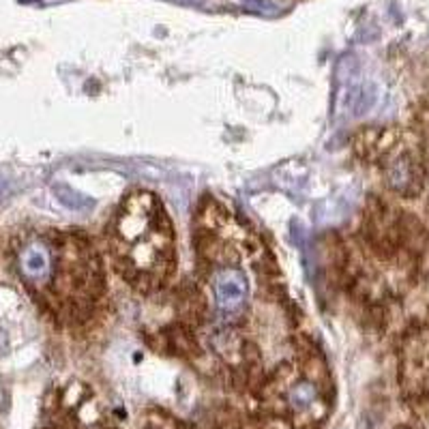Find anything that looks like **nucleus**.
<instances>
[{
  "label": "nucleus",
  "instance_id": "nucleus-1",
  "mask_svg": "<svg viewBox=\"0 0 429 429\" xmlns=\"http://www.w3.org/2000/svg\"><path fill=\"white\" fill-rule=\"evenodd\" d=\"M110 245L123 277L144 292L161 285L176 262L170 219L149 191H135L121 204Z\"/></svg>",
  "mask_w": 429,
  "mask_h": 429
},
{
  "label": "nucleus",
  "instance_id": "nucleus-2",
  "mask_svg": "<svg viewBox=\"0 0 429 429\" xmlns=\"http://www.w3.org/2000/svg\"><path fill=\"white\" fill-rule=\"evenodd\" d=\"M211 290L217 311V320L236 324L245 313L247 303V275L236 264H219L211 273Z\"/></svg>",
  "mask_w": 429,
  "mask_h": 429
},
{
  "label": "nucleus",
  "instance_id": "nucleus-3",
  "mask_svg": "<svg viewBox=\"0 0 429 429\" xmlns=\"http://www.w3.org/2000/svg\"><path fill=\"white\" fill-rule=\"evenodd\" d=\"M17 269L31 288H47L54 281L56 271V245L41 239L24 245L17 257Z\"/></svg>",
  "mask_w": 429,
  "mask_h": 429
},
{
  "label": "nucleus",
  "instance_id": "nucleus-4",
  "mask_svg": "<svg viewBox=\"0 0 429 429\" xmlns=\"http://www.w3.org/2000/svg\"><path fill=\"white\" fill-rule=\"evenodd\" d=\"M283 402L288 406V410L292 414H313L316 408H322V399H320V391L311 380L303 378V376H292L288 380H283Z\"/></svg>",
  "mask_w": 429,
  "mask_h": 429
},
{
  "label": "nucleus",
  "instance_id": "nucleus-5",
  "mask_svg": "<svg viewBox=\"0 0 429 429\" xmlns=\"http://www.w3.org/2000/svg\"><path fill=\"white\" fill-rule=\"evenodd\" d=\"M54 191H56V195H59L61 202H63L65 206H69V209L80 211V209H86V206H93V200H89V197H84V195L75 193V191L69 189V187L59 185V187H54Z\"/></svg>",
  "mask_w": 429,
  "mask_h": 429
}]
</instances>
